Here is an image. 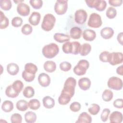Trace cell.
<instances>
[{
	"label": "cell",
	"instance_id": "6da1fadb",
	"mask_svg": "<svg viewBox=\"0 0 123 123\" xmlns=\"http://www.w3.org/2000/svg\"><path fill=\"white\" fill-rule=\"evenodd\" d=\"M42 52L46 58L52 59L59 53V47L56 43H51L43 47Z\"/></svg>",
	"mask_w": 123,
	"mask_h": 123
},
{
	"label": "cell",
	"instance_id": "7a4b0ae2",
	"mask_svg": "<svg viewBox=\"0 0 123 123\" xmlns=\"http://www.w3.org/2000/svg\"><path fill=\"white\" fill-rule=\"evenodd\" d=\"M76 85V81L75 78L69 77L65 80L63 88L61 92L64 93L72 98L75 93V87Z\"/></svg>",
	"mask_w": 123,
	"mask_h": 123
},
{
	"label": "cell",
	"instance_id": "3957f363",
	"mask_svg": "<svg viewBox=\"0 0 123 123\" xmlns=\"http://www.w3.org/2000/svg\"><path fill=\"white\" fill-rule=\"evenodd\" d=\"M55 22V17L51 13H47L43 17L41 25V28L45 31H49L53 29Z\"/></svg>",
	"mask_w": 123,
	"mask_h": 123
},
{
	"label": "cell",
	"instance_id": "277c9868",
	"mask_svg": "<svg viewBox=\"0 0 123 123\" xmlns=\"http://www.w3.org/2000/svg\"><path fill=\"white\" fill-rule=\"evenodd\" d=\"M89 67V62L86 60L82 59L79 61L77 64L74 67L73 71L76 75L81 76L85 74Z\"/></svg>",
	"mask_w": 123,
	"mask_h": 123
},
{
	"label": "cell",
	"instance_id": "5b68a950",
	"mask_svg": "<svg viewBox=\"0 0 123 123\" xmlns=\"http://www.w3.org/2000/svg\"><path fill=\"white\" fill-rule=\"evenodd\" d=\"M85 2L89 8H95L99 12L105 10L107 6V2L104 0H86Z\"/></svg>",
	"mask_w": 123,
	"mask_h": 123
},
{
	"label": "cell",
	"instance_id": "8992f818",
	"mask_svg": "<svg viewBox=\"0 0 123 123\" xmlns=\"http://www.w3.org/2000/svg\"><path fill=\"white\" fill-rule=\"evenodd\" d=\"M102 21L100 15L93 12L89 15L87 22V25L92 28H99L101 26Z\"/></svg>",
	"mask_w": 123,
	"mask_h": 123
},
{
	"label": "cell",
	"instance_id": "52a82bcc",
	"mask_svg": "<svg viewBox=\"0 0 123 123\" xmlns=\"http://www.w3.org/2000/svg\"><path fill=\"white\" fill-rule=\"evenodd\" d=\"M68 9L67 0H57L54 5V11L58 15L66 13Z\"/></svg>",
	"mask_w": 123,
	"mask_h": 123
},
{
	"label": "cell",
	"instance_id": "ba28073f",
	"mask_svg": "<svg viewBox=\"0 0 123 123\" xmlns=\"http://www.w3.org/2000/svg\"><path fill=\"white\" fill-rule=\"evenodd\" d=\"M107 86L111 89L115 90H120L123 88V81L119 77L112 76L109 79Z\"/></svg>",
	"mask_w": 123,
	"mask_h": 123
},
{
	"label": "cell",
	"instance_id": "9c48e42d",
	"mask_svg": "<svg viewBox=\"0 0 123 123\" xmlns=\"http://www.w3.org/2000/svg\"><path fill=\"white\" fill-rule=\"evenodd\" d=\"M123 62V53L121 52H112L110 53L108 62L111 65H116L122 63Z\"/></svg>",
	"mask_w": 123,
	"mask_h": 123
},
{
	"label": "cell",
	"instance_id": "30bf717a",
	"mask_svg": "<svg viewBox=\"0 0 123 123\" xmlns=\"http://www.w3.org/2000/svg\"><path fill=\"white\" fill-rule=\"evenodd\" d=\"M87 18L86 12L83 9H79L74 13V21L78 25H83Z\"/></svg>",
	"mask_w": 123,
	"mask_h": 123
},
{
	"label": "cell",
	"instance_id": "8fae6325",
	"mask_svg": "<svg viewBox=\"0 0 123 123\" xmlns=\"http://www.w3.org/2000/svg\"><path fill=\"white\" fill-rule=\"evenodd\" d=\"M30 7L26 4L21 2L17 6V12L19 14L22 16H26L30 13Z\"/></svg>",
	"mask_w": 123,
	"mask_h": 123
},
{
	"label": "cell",
	"instance_id": "7c38bea8",
	"mask_svg": "<svg viewBox=\"0 0 123 123\" xmlns=\"http://www.w3.org/2000/svg\"><path fill=\"white\" fill-rule=\"evenodd\" d=\"M38 82L42 87H47L50 83V78L49 76L44 73L39 74L37 78Z\"/></svg>",
	"mask_w": 123,
	"mask_h": 123
},
{
	"label": "cell",
	"instance_id": "4fadbf2b",
	"mask_svg": "<svg viewBox=\"0 0 123 123\" xmlns=\"http://www.w3.org/2000/svg\"><path fill=\"white\" fill-rule=\"evenodd\" d=\"M91 81L87 77H82L79 79L78 84L80 89L83 90H87L91 86Z\"/></svg>",
	"mask_w": 123,
	"mask_h": 123
},
{
	"label": "cell",
	"instance_id": "5bb4252c",
	"mask_svg": "<svg viewBox=\"0 0 123 123\" xmlns=\"http://www.w3.org/2000/svg\"><path fill=\"white\" fill-rule=\"evenodd\" d=\"M111 123H121L123 121V114L119 111L112 112L109 117Z\"/></svg>",
	"mask_w": 123,
	"mask_h": 123
},
{
	"label": "cell",
	"instance_id": "9a60e30c",
	"mask_svg": "<svg viewBox=\"0 0 123 123\" xmlns=\"http://www.w3.org/2000/svg\"><path fill=\"white\" fill-rule=\"evenodd\" d=\"M40 19L41 15L40 13L37 12H33L28 18V22L32 25L36 26L39 24Z\"/></svg>",
	"mask_w": 123,
	"mask_h": 123
},
{
	"label": "cell",
	"instance_id": "2e32d148",
	"mask_svg": "<svg viewBox=\"0 0 123 123\" xmlns=\"http://www.w3.org/2000/svg\"><path fill=\"white\" fill-rule=\"evenodd\" d=\"M83 38L88 41L94 40L96 37V33L94 30L86 29L85 30L82 34Z\"/></svg>",
	"mask_w": 123,
	"mask_h": 123
},
{
	"label": "cell",
	"instance_id": "e0dca14e",
	"mask_svg": "<svg viewBox=\"0 0 123 123\" xmlns=\"http://www.w3.org/2000/svg\"><path fill=\"white\" fill-rule=\"evenodd\" d=\"M113 29L110 27H104L100 31V36L105 39H110L113 37Z\"/></svg>",
	"mask_w": 123,
	"mask_h": 123
},
{
	"label": "cell",
	"instance_id": "ac0fdd59",
	"mask_svg": "<svg viewBox=\"0 0 123 123\" xmlns=\"http://www.w3.org/2000/svg\"><path fill=\"white\" fill-rule=\"evenodd\" d=\"M53 38L55 41L59 43H63L70 41V36L63 33H56L53 36Z\"/></svg>",
	"mask_w": 123,
	"mask_h": 123
},
{
	"label": "cell",
	"instance_id": "d6986e66",
	"mask_svg": "<svg viewBox=\"0 0 123 123\" xmlns=\"http://www.w3.org/2000/svg\"><path fill=\"white\" fill-rule=\"evenodd\" d=\"M82 34V29L77 26H74L72 27L70 31V37L74 39H79L81 37Z\"/></svg>",
	"mask_w": 123,
	"mask_h": 123
},
{
	"label": "cell",
	"instance_id": "ffe728a7",
	"mask_svg": "<svg viewBox=\"0 0 123 123\" xmlns=\"http://www.w3.org/2000/svg\"><path fill=\"white\" fill-rule=\"evenodd\" d=\"M92 118L91 116L86 112H82L78 116V119L75 122L76 123H91Z\"/></svg>",
	"mask_w": 123,
	"mask_h": 123
},
{
	"label": "cell",
	"instance_id": "44dd1931",
	"mask_svg": "<svg viewBox=\"0 0 123 123\" xmlns=\"http://www.w3.org/2000/svg\"><path fill=\"white\" fill-rule=\"evenodd\" d=\"M19 71V66L15 63L12 62L7 65V71L12 75H16Z\"/></svg>",
	"mask_w": 123,
	"mask_h": 123
},
{
	"label": "cell",
	"instance_id": "7402d4cb",
	"mask_svg": "<svg viewBox=\"0 0 123 123\" xmlns=\"http://www.w3.org/2000/svg\"><path fill=\"white\" fill-rule=\"evenodd\" d=\"M42 102L44 107L47 109H51L55 106L54 99L49 96H45L43 98Z\"/></svg>",
	"mask_w": 123,
	"mask_h": 123
},
{
	"label": "cell",
	"instance_id": "603a6c76",
	"mask_svg": "<svg viewBox=\"0 0 123 123\" xmlns=\"http://www.w3.org/2000/svg\"><path fill=\"white\" fill-rule=\"evenodd\" d=\"M43 68L46 72L52 73L56 69V64L52 61H47L44 62Z\"/></svg>",
	"mask_w": 123,
	"mask_h": 123
},
{
	"label": "cell",
	"instance_id": "cb8c5ba5",
	"mask_svg": "<svg viewBox=\"0 0 123 123\" xmlns=\"http://www.w3.org/2000/svg\"><path fill=\"white\" fill-rule=\"evenodd\" d=\"M71 97L67 94L61 92L58 98V102L60 105H65L67 104L71 100Z\"/></svg>",
	"mask_w": 123,
	"mask_h": 123
},
{
	"label": "cell",
	"instance_id": "d4e9b609",
	"mask_svg": "<svg viewBox=\"0 0 123 123\" xmlns=\"http://www.w3.org/2000/svg\"><path fill=\"white\" fill-rule=\"evenodd\" d=\"M0 28L1 29H5L9 26V20L1 11H0Z\"/></svg>",
	"mask_w": 123,
	"mask_h": 123
},
{
	"label": "cell",
	"instance_id": "484cf974",
	"mask_svg": "<svg viewBox=\"0 0 123 123\" xmlns=\"http://www.w3.org/2000/svg\"><path fill=\"white\" fill-rule=\"evenodd\" d=\"M25 119L27 123H33L37 120L36 114L31 111H28L25 114Z\"/></svg>",
	"mask_w": 123,
	"mask_h": 123
},
{
	"label": "cell",
	"instance_id": "4316f807",
	"mask_svg": "<svg viewBox=\"0 0 123 123\" xmlns=\"http://www.w3.org/2000/svg\"><path fill=\"white\" fill-rule=\"evenodd\" d=\"M16 107L18 111H25L28 108V102L25 100L20 99L16 102Z\"/></svg>",
	"mask_w": 123,
	"mask_h": 123
},
{
	"label": "cell",
	"instance_id": "83f0119b",
	"mask_svg": "<svg viewBox=\"0 0 123 123\" xmlns=\"http://www.w3.org/2000/svg\"><path fill=\"white\" fill-rule=\"evenodd\" d=\"M2 110L5 112H10L13 109V104L10 100H5L1 105Z\"/></svg>",
	"mask_w": 123,
	"mask_h": 123
},
{
	"label": "cell",
	"instance_id": "f1b7e54d",
	"mask_svg": "<svg viewBox=\"0 0 123 123\" xmlns=\"http://www.w3.org/2000/svg\"><path fill=\"white\" fill-rule=\"evenodd\" d=\"M25 70L29 74H36V73L37 71V67L35 64L29 62L25 64Z\"/></svg>",
	"mask_w": 123,
	"mask_h": 123
},
{
	"label": "cell",
	"instance_id": "f546056e",
	"mask_svg": "<svg viewBox=\"0 0 123 123\" xmlns=\"http://www.w3.org/2000/svg\"><path fill=\"white\" fill-rule=\"evenodd\" d=\"M91 50V46L89 43H84L81 45L80 50V54L82 56L87 55Z\"/></svg>",
	"mask_w": 123,
	"mask_h": 123
},
{
	"label": "cell",
	"instance_id": "4dcf8cb0",
	"mask_svg": "<svg viewBox=\"0 0 123 123\" xmlns=\"http://www.w3.org/2000/svg\"><path fill=\"white\" fill-rule=\"evenodd\" d=\"M19 93H17L15 91L12 86V85L8 86L5 90V95L9 98H16Z\"/></svg>",
	"mask_w": 123,
	"mask_h": 123
},
{
	"label": "cell",
	"instance_id": "1f68e13d",
	"mask_svg": "<svg viewBox=\"0 0 123 123\" xmlns=\"http://www.w3.org/2000/svg\"><path fill=\"white\" fill-rule=\"evenodd\" d=\"M35 94V90L33 87L27 86L25 87L23 91V96L26 98H32Z\"/></svg>",
	"mask_w": 123,
	"mask_h": 123
},
{
	"label": "cell",
	"instance_id": "d6a6232c",
	"mask_svg": "<svg viewBox=\"0 0 123 123\" xmlns=\"http://www.w3.org/2000/svg\"><path fill=\"white\" fill-rule=\"evenodd\" d=\"M113 97V92L110 89H105L102 94V98L103 100L106 102L110 101L112 99Z\"/></svg>",
	"mask_w": 123,
	"mask_h": 123
},
{
	"label": "cell",
	"instance_id": "836d02e7",
	"mask_svg": "<svg viewBox=\"0 0 123 123\" xmlns=\"http://www.w3.org/2000/svg\"><path fill=\"white\" fill-rule=\"evenodd\" d=\"M29 108L33 110H37L40 107V101L37 99H32L28 102Z\"/></svg>",
	"mask_w": 123,
	"mask_h": 123
},
{
	"label": "cell",
	"instance_id": "e575fe53",
	"mask_svg": "<svg viewBox=\"0 0 123 123\" xmlns=\"http://www.w3.org/2000/svg\"><path fill=\"white\" fill-rule=\"evenodd\" d=\"M12 6V3L10 0H0V7L4 11H9Z\"/></svg>",
	"mask_w": 123,
	"mask_h": 123
},
{
	"label": "cell",
	"instance_id": "d590c367",
	"mask_svg": "<svg viewBox=\"0 0 123 123\" xmlns=\"http://www.w3.org/2000/svg\"><path fill=\"white\" fill-rule=\"evenodd\" d=\"M12 85L15 91L18 93H20L21 92L24 87L23 83L19 80L14 81Z\"/></svg>",
	"mask_w": 123,
	"mask_h": 123
},
{
	"label": "cell",
	"instance_id": "8d00e7d4",
	"mask_svg": "<svg viewBox=\"0 0 123 123\" xmlns=\"http://www.w3.org/2000/svg\"><path fill=\"white\" fill-rule=\"evenodd\" d=\"M62 49L63 52L66 54L72 53L73 51V43L72 42L67 41L65 42L62 46Z\"/></svg>",
	"mask_w": 123,
	"mask_h": 123
},
{
	"label": "cell",
	"instance_id": "74e56055",
	"mask_svg": "<svg viewBox=\"0 0 123 123\" xmlns=\"http://www.w3.org/2000/svg\"><path fill=\"white\" fill-rule=\"evenodd\" d=\"M100 110V108L98 105L95 103L91 104L89 107L88 109V112L93 115H95L98 114L99 111Z\"/></svg>",
	"mask_w": 123,
	"mask_h": 123
},
{
	"label": "cell",
	"instance_id": "f35d334b",
	"mask_svg": "<svg viewBox=\"0 0 123 123\" xmlns=\"http://www.w3.org/2000/svg\"><path fill=\"white\" fill-rule=\"evenodd\" d=\"M106 15L109 19H113L115 18L117 15L116 9L113 7H108L106 12Z\"/></svg>",
	"mask_w": 123,
	"mask_h": 123
},
{
	"label": "cell",
	"instance_id": "ab89813d",
	"mask_svg": "<svg viewBox=\"0 0 123 123\" xmlns=\"http://www.w3.org/2000/svg\"><path fill=\"white\" fill-rule=\"evenodd\" d=\"M22 78L27 82H31L34 80L35 78L36 74H33L26 72L25 70L23 71L22 74Z\"/></svg>",
	"mask_w": 123,
	"mask_h": 123
},
{
	"label": "cell",
	"instance_id": "60d3db41",
	"mask_svg": "<svg viewBox=\"0 0 123 123\" xmlns=\"http://www.w3.org/2000/svg\"><path fill=\"white\" fill-rule=\"evenodd\" d=\"M32 31L33 28L32 26L28 24H25L21 28V32L25 35H29Z\"/></svg>",
	"mask_w": 123,
	"mask_h": 123
},
{
	"label": "cell",
	"instance_id": "b9f144b4",
	"mask_svg": "<svg viewBox=\"0 0 123 123\" xmlns=\"http://www.w3.org/2000/svg\"><path fill=\"white\" fill-rule=\"evenodd\" d=\"M29 3L35 9H39L43 5V1L41 0H30Z\"/></svg>",
	"mask_w": 123,
	"mask_h": 123
},
{
	"label": "cell",
	"instance_id": "7bdbcfd3",
	"mask_svg": "<svg viewBox=\"0 0 123 123\" xmlns=\"http://www.w3.org/2000/svg\"><path fill=\"white\" fill-rule=\"evenodd\" d=\"M73 51L72 54L77 55L80 52L81 45L78 41H73Z\"/></svg>",
	"mask_w": 123,
	"mask_h": 123
},
{
	"label": "cell",
	"instance_id": "ee69618b",
	"mask_svg": "<svg viewBox=\"0 0 123 123\" xmlns=\"http://www.w3.org/2000/svg\"><path fill=\"white\" fill-rule=\"evenodd\" d=\"M23 24V19L21 17L16 16L12 18V25L15 27H19L22 25Z\"/></svg>",
	"mask_w": 123,
	"mask_h": 123
},
{
	"label": "cell",
	"instance_id": "f6af8a7d",
	"mask_svg": "<svg viewBox=\"0 0 123 123\" xmlns=\"http://www.w3.org/2000/svg\"><path fill=\"white\" fill-rule=\"evenodd\" d=\"M11 122L12 123H21L22 122L21 115L18 113H13L11 117Z\"/></svg>",
	"mask_w": 123,
	"mask_h": 123
},
{
	"label": "cell",
	"instance_id": "bcb514c9",
	"mask_svg": "<svg viewBox=\"0 0 123 123\" xmlns=\"http://www.w3.org/2000/svg\"><path fill=\"white\" fill-rule=\"evenodd\" d=\"M60 69L64 72H67L70 70L72 68L71 64L67 62H62L59 65Z\"/></svg>",
	"mask_w": 123,
	"mask_h": 123
},
{
	"label": "cell",
	"instance_id": "7dc6e473",
	"mask_svg": "<svg viewBox=\"0 0 123 123\" xmlns=\"http://www.w3.org/2000/svg\"><path fill=\"white\" fill-rule=\"evenodd\" d=\"M110 111V110L108 108H105L103 110L100 115V119L102 122H105L108 120Z\"/></svg>",
	"mask_w": 123,
	"mask_h": 123
},
{
	"label": "cell",
	"instance_id": "c3c4849f",
	"mask_svg": "<svg viewBox=\"0 0 123 123\" xmlns=\"http://www.w3.org/2000/svg\"><path fill=\"white\" fill-rule=\"evenodd\" d=\"M81 108V104L78 102H73L70 105V109L73 112H77L80 111Z\"/></svg>",
	"mask_w": 123,
	"mask_h": 123
},
{
	"label": "cell",
	"instance_id": "681fc988",
	"mask_svg": "<svg viewBox=\"0 0 123 123\" xmlns=\"http://www.w3.org/2000/svg\"><path fill=\"white\" fill-rule=\"evenodd\" d=\"M110 52L107 51H104L100 53L99 55V60L103 62H108Z\"/></svg>",
	"mask_w": 123,
	"mask_h": 123
},
{
	"label": "cell",
	"instance_id": "f907efd6",
	"mask_svg": "<svg viewBox=\"0 0 123 123\" xmlns=\"http://www.w3.org/2000/svg\"><path fill=\"white\" fill-rule=\"evenodd\" d=\"M113 106L118 109L123 108V100L122 98H118L113 101Z\"/></svg>",
	"mask_w": 123,
	"mask_h": 123
},
{
	"label": "cell",
	"instance_id": "816d5d0a",
	"mask_svg": "<svg viewBox=\"0 0 123 123\" xmlns=\"http://www.w3.org/2000/svg\"><path fill=\"white\" fill-rule=\"evenodd\" d=\"M109 3L110 5L114 7L120 6L123 3L122 0H109Z\"/></svg>",
	"mask_w": 123,
	"mask_h": 123
},
{
	"label": "cell",
	"instance_id": "f5cc1de1",
	"mask_svg": "<svg viewBox=\"0 0 123 123\" xmlns=\"http://www.w3.org/2000/svg\"><path fill=\"white\" fill-rule=\"evenodd\" d=\"M123 32H121L118 34L117 37V39L118 42L122 45H123Z\"/></svg>",
	"mask_w": 123,
	"mask_h": 123
},
{
	"label": "cell",
	"instance_id": "db71d44e",
	"mask_svg": "<svg viewBox=\"0 0 123 123\" xmlns=\"http://www.w3.org/2000/svg\"><path fill=\"white\" fill-rule=\"evenodd\" d=\"M123 65L119 66L117 69H116V73L118 74L121 75H123Z\"/></svg>",
	"mask_w": 123,
	"mask_h": 123
},
{
	"label": "cell",
	"instance_id": "11a10c76",
	"mask_svg": "<svg viewBox=\"0 0 123 123\" xmlns=\"http://www.w3.org/2000/svg\"><path fill=\"white\" fill-rule=\"evenodd\" d=\"M13 2H15V3H17L18 4H19V3H21V2H24V0H13Z\"/></svg>",
	"mask_w": 123,
	"mask_h": 123
}]
</instances>
